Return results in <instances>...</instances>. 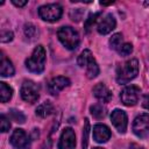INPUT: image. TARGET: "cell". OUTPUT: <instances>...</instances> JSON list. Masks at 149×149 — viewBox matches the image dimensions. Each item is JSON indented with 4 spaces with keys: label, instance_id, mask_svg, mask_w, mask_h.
<instances>
[{
    "label": "cell",
    "instance_id": "8",
    "mask_svg": "<svg viewBox=\"0 0 149 149\" xmlns=\"http://www.w3.org/2000/svg\"><path fill=\"white\" fill-rule=\"evenodd\" d=\"M111 121L119 133H121V134L126 133L127 126H128V118H127V114L125 113V111L118 109V108L114 109L111 113Z\"/></svg>",
    "mask_w": 149,
    "mask_h": 149
},
{
    "label": "cell",
    "instance_id": "22",
    "mask_svg": "<svg viewBox=\"0 0 149 149\" xmlns=\"http://www.w3.org/2000/svg\"><path fill=\"white\" fill-rule=\"evenodd\" d=\"M83 130H84L83 132V149H86L87 144H88V133H90V122H88L87 118H85Z\"/></svg>",
    "mask_w": 149,
    "mask_h": 149
},
{
    "label": "cell",
    "instance_id": "7",
    "mask_svg": "<svg viewBox=\"0 0 149 149\" xmlns=\"http://www.w3.org/2000/svg\"><path fill=\"white\" fill-rule=\"evenodd\" d=\"M140 92H141L140 87H137L135 85L126 86L121 91V93H120V99H121L123 105H126V106H134L139 101Z\"/></svg>",
    "mask_w": 149,
    "mask_h": 149
},
{
    "label": "cell",
    "instance_id": "17",
    "mask_svg": "<svg viewBox=\"0 0 149 149\" xmlns=\"http://www.w3.org/2000/svg\"><path fill=\"white\" fill-rule=\"evenodd\" d=\"M92 59H93L92 52H91L88 49H85V50H83L81 54L78 56V58H77V64H78L80 68H85Z\"/></svg>",
    "mask_w": 149,
    "mask_h": 149
},
{
    "label": "cell",
    "instance_id": "18",
    "mask_svg": "<svg viewBox=\"0 0 149 149\" xmlns=\"http://www.w3.org/2000/svg\"><path fill=\"white\" fill-rule=\"evenodd\" d=\"M13 95V90L10 86H8L6 83H0V99L1 102H7Z\"/></svg>",
    "mask_w": 149,
    "mask_h": 149
},
{
    "label": "cell",
    "instance_id": "13",
    "mask_svg": "<svg viewBox=\"0 0 149 149\" xmlns=\"http://www.w3.org/2000/svg\"><path fill=\"white\" fill-rule=\"evenodd\" d=\"M93 139L98 143H105L111 139V130L107 126L98 123L93 127Z\"/></svg>",
    "mask_w": 149,
    "mask_h": 149
},
{
    "label": "cell",
    "instance_id": "9",
    "mask_svg": "<svg viewBox=\"0 0 149 149\" xmlns=\"http://www.w3.org/2000/svg\"><path fill=\"white\" fill-rule=\"evenodd\" d=\"M57 148L58 149H74L76 148V135L72 128L68 127L62 132Z\"/></svg>",
    "mask_w": 149,
    "mask_h": 149
},
{
    "label": "cell",
    "instance_id": "31",
    "mask_svg": "<svg viewBox=\"0 0 149 149\" xmlns=\"http://www.w3.org/2000/svg\"><path fill=\"white\" fill-rule=\"evenodd\" d=\"M142 106L147 109H149V95H144L142 100Z\"/></svg>",
    "mask_w": 149,
    "mask_h": 149
},
{
    "label": "cell",
    "instance_id": "16",
    "mask_svg": "<svg viewBox=\"0 0 149 149\" xmlns=\"http://www.w3.org/2000/svg\"><path fill=\"white\" fill-rule=\"evenodd\" d=\"M52 112H54V105H52L50 101H44V102H42L41 105L37 106V108H36V111H35L36 115L40 116V118H47V116H49L50 114H52Z\"/></svg>",
    "mask_w": 149,
    "mask_h": 149
},
{
    "label": "cell",
    "instance_id": "3",
    "mask_svg": "<svg viewBox=\"0 0 149 149\" xmlns=\"http://www.w3.org/2000/svg\"><path fill=\"white\" fill-rule=\"evenodd\" d=\"M57 37L61 43L69 50H74L79 45V34L70 26L61 27L57 31Z\"/></svg>",
    "mask_w": 149,
    "mask_h": 149
},
{
    "label": "cell",
    "instance_id": "5",
    "mask_svg": "<svg viewBox=\"0 0 149 149\" xmlns=\"http://www.w3.org/2000/svg\"><path fill=\"white\" fill-rule=\"evenodd\" d=\"M20 94H21V98L26 102L34 104L40 98V88H38V86L34 81L26 80V81H23V84L21 86Z\"/></svg>",
    "mask_w": 149,
    "mask_h": 149
},
{
    "label": "cell",
    "instance_id": "4",
    "mask_svg": "<svg viewBox=\"0 0 149 149\" xmlns=\"http://www.w3.org/2000/svg\"><path fill=\"white\" fill-rule=\"evenodd\" d=\"M62 13H63V8L58 3H48V5H43L38 8L40 17L47 22L58 21L62 16Z\"/></svg>",
    "mask_w": 149,
    "mask_h": 149
},
{
    "label": "cell",
    "instance_id": "2",
    "mask_svg": "<svg viewBox=\"0 0 149 149\" xmlns=\"http://www.w3.org/2000/svg\"><path fill=\"white\" fill-rule=\"evenodd\" d=\"M139 73V62L133 58L127 61L125 64L118 68L116 70V81L119 84H126L134 79Z\"/></svg>",
    "mask_w": 149,
    "mask_h": 149
},
{
    "label": "cell",
    "instance_id": "12",
    "mask_svg": "<svg viewBox=\"0 0 149 149\" xmlns=\"http://www.w3.org/2000/svg\"><path fill=\"white\" fill-rule=\"evenodd\" d=\"M116 26V21L114 19V16L112 14H107L97 26V30L99 34L101 35H106L108 33H111Z\"/></svg>",
    "mask_w": 149,
    "mask_h": 149
},
{
    "label": "cell",
    "instance_id": "27",
    "mask_svg": "<svg viewBox=\"0 0 149 149\" xmlns=\"http://www.w3.org/2000/svg\"><path fill=\"white\" fill-rule=\"evenodd\" d=\"M132 51H133V45H132L130 43H123V44L119 48V50H118V52H119L121 56H128V55L132 54Z\"/></svg>",
    "mask_w": 149,
    "mask_h": 149
},
{
    "label": "cell",
    "instance_id": "14",
    "mask_svg": "<svg viewBox=\"0 0 149 149\" xmlns=\"http://www.w3.org/2000/svg\"><path fill=\"white\" fill-rule=\"evenodd\" d=\"M92 92H93V95H94L98 100H100V101H102V102H108V101L112 99V92H111L109 88H108L105 84H102V83L95 84V85L93 86Z\"/></svg>",
    "mask_w": 149,
    "mask_h": 149
},
{
    "label": "cell",
    "instance_id": "28",
    "mask_svg": "<svg viewBox=\"0 0 149 149\" xmlns=\"http://www.w3.org/2000/svg\"><path fill=\"white\" fill-rule=\"evenodd\" d=\"M0 128H1V132H2V133L8 132L9 128H10L9 119H7V116L3 115V114H1V116H0Z\"/></svg>",
    "mask_w": 149,
    "mask_h": 149
},
{
    "label": "cell",
    "instance_id": "26",
    "mask_svg": "<svg viewBox=\"0 0 149 149\" xmlns=\"http://www.w3.org/2000/svg\"><path fill=\"white\" fill-rule=\"evenodd\" d=\"M23 31H24V35L28 38H33L36 35V27L33 23H26L24 28H23Z\"/></svg>",
    "mask_w": 149,
    "mask_h": 149
},
{
    "label": "cell",
    "instance_id": "1",
    "mask_svg": "<svg viewBox=\"0 0 149 149\" xmlns=\"http://www.w3.org/2000/svg\"><path fill=\"white\" fill-rule=\"evenodd\" d=\"M45 64V50L43 45H37L31 55L26 59V66L30 72L41 73L44 70Z\"/></svg>",
    "mask_w": 149,
    "mask_h": 149
},
{
    "label": "cell",
    "instance_id": "11",
    "mask_svg": "<svg viewBox=\"0 0 149 149\" xmlns=\"http://www.w3.org/2000/svg\"><path fill=\"white\" fill-rule=\"evenodd\" d=\"M69 85H70V79L69 78L63 77V76L55 77V78H52L49 81V84H48V91H49L50 94L56 95L62 90H64L65 87H68Z\"/></svg>",
    "mask_w": 149,
    "mask_h": 149
},
{
    "label": "cell",
    "instance_id": "21",
    "mask_svg": "<svg viewBox=\"0 0 149 149\" xmlns=\"http://www.w3.org/2000/svg\"><path fill=\"white\" fill-rule=\"evenodd\" d=\"M122 35L121 34H114L111 38H109V45L112 49L114 50H119V48L122 45Z\"/></svg>",
    "mask_w": 149,
    "mask_h": 149
},
{
    "label": "cell",
    "instance_id": "19",
    "mask_svg": "<svg viewBox=\"0 0 149 149\" xmlns=\"http://www.w3.org/2000/svg\"><path fill=\"white\" fill-rule=\"evenodd\" d=\"M85 69H86V76L90 79H93L99 74V66H98V64H97L94 58L85 66Z\"/></svg>",
    "mask_w": 149,
    "mask_h": 149
},
{
    "label": "cell",
    "instance_id": "32",
    "mask_svg": "<svg viewBox=\"0 0 149 149\" xmlns=\"http://www.w3.org/2000/svg\"><path fill=\"white\" fill-rule=\"evenodd\" d=\"M93 149H102V148H100V147H97V148H93Z\"/></svg>",
    "mask_w": 149,
    "mask_h": 149
},
{
    "label": "cell",
    "instance_id": "24",
    "mask_svg": "<svg viewBox=\"0 0 149 149\" xmlns=\"http://www.w3.org/2000/svg\"><path fill=\"white\" fill-rule=\"evenodd\" d=\"M70 19L74 22H79L81 19H83V15H84V9L81 8H76V9H71L70 10Z\"/></svg>",
    "mask_w": 149,
    "mask_h": 149
},
{
    "label": "cell",
    "instance_id": "30",
    "mask_svg": "<svg viewBox=\"0 0 149 149\" xmlns=\"http://www.w3.org/2000/svg\"><path fill=\"white\" fill-rule=\"evenodd\" d=\"M27 0H23V1H17V0H12V3L13 5H15L16 7H23V6H26L27 5Z\"/></svg>",
    "mask_w": 149,
    "mask_h": 149
},
{
    "label": "cell",
    "instance_id": "20",
    "mask_svg": "<svg viewBox=\"0 0 149 149\" xmlns=\"http://www.w3.org/2000/svg\"><path fill=\"white\" fill-rule=\"evenodd\" d=\"M90 112L95 119H102L106 116V108L101 104H94L90 107Z\"/></svg>",
    "mask_w": 149,
    "mask_h": 149
},
{
    "label": "cell",
    "instance_id": "15",
    "mask_svg": "<svg viewBox=\"0 0 149 149\" xmlns=\"http://www.w3.org/2000/svg\"><path fill=\"white\" fill-rule=\"evenodd\" d=\"M14 66L12 64V62L5 57L1 54V59H0V74L2 77H10L14 74Z\"/></svg>",
    "mask_w": 149,
    "mask_h": 149
},
{
    "label": "cell",
    "instance_id": "25",
    "mask_svg": "<svg viewBox=\"0 0 149 149\" xmlns=\"http://www.w3.org/2000/svg\"><path fill=\"white\" fill-rule=\"evenodd\" d=\"M99 15H100V13H94V14L90 15V17L85 21V30H86V33H88L91 30V28L93 27V24L97 22V19L99 17Z\"/></svg>",
    "mask_w": 149,
    "mask_h": 149
},
{
    "label": "cell",
    "instance_id": "10",
    "mask_svg": "<svg viewBox=\"0 0 149 149\" xmlns=\"http://www.w3.org/2000/svg\"><path fill=\"white\" fill-rule=\"evenodd\" d=\"M10 144L17 149H24L27 147H29V139H28V135L26 134V132L23 129H15L12 135H10Z\"/></svg>",
    "mask_w": 149,
    "mask_h": 149
},
{
    "label": "cell",
    "instance_id": "23",
    "mask_svg": "<svg viewBox=\"0 0 149 149\" xmlns=\"http://www.w3.org/2000/svg\"><path fill=\"white\" fill-rule=\"evenodd\" d=\"M9 115H10L12 120H14V121L17 122V123H23V122L26 121V116H24L23 113L20 112V111L10 109V111H9Z\"/></svg>",
    "mask_w": 149,
    "mask_h": 149
},
{
    "label": "cell",
    "instance_id": "6",
    "mask_svg": "<svg viewBox=\"0 0 149 149\" xmlns=\"http://www.w3.org/2000/svg\"><path fill=\"white\" fill-rule=\"evenodd\" d=\"M133 132L139 137H146L149 134V114L142 113L137 115L133 122Z\"/></svg>",
    "mask_w": 149,
    "mask_h": 149
},
{
    "label": "cell",
    "instance_id": "29",
    "mask_svg": "<svg viewBox=\"0 0 149 149\" xmlns=\"http://www.w3.org/2000/svg\"><path fill=\"white\" fill-rule=\"evenodd\" d=\"M14 35L10 30H2L1 31V35H0V41L2 43H7V42H10L13 40Z\"/></svg>",
    "mask_w": 149,
    "mask_h": 149
}]
</instances>
